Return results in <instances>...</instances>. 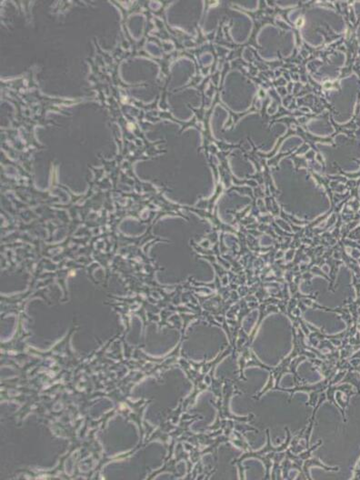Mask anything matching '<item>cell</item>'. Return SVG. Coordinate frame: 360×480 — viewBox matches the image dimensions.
I'll return each mask as SVG.
<instances>
[{
	"label": "cell",
	"instance_id": "cell-2",
	"mask_svg": "<svg viewBox=\"0 0 360 480\" xmlns=\"http://www.w3.org/2000/svg\"><path fill=\"white\" fill-rule=\"evenodd\" d=\"M314 466L323 468V469H325V470H327V471H339V468H337V467H336V468L327 467L326 465H324L320 460H318V459L310 457V459L305 460L304 463H303V472H304V474H305L306 478H308V479L311 478L310 476V467H314Z\"/></svg>",
	"mask_w": 360,
	"mask_h": 480
},
{
	"label": "cell",
	"instance_id": "cell-1",
	"mask_svg": "<svg viewBox=\"0 0 360 480\" xmlns=\"http://www.w3.org/2000/svg\"><path fill=\"white\" fill-rule=\"evenodd\" d=\"M286 431H287L286 442L280 445V446H278V447H274L272 443H271V439H270L269 430H267V444L262 449L259 451H252L251 449H249V451H247L245 454L241 456L239 460H234L232 463L237 464V466L239 467V469L242 470L243 469L242 463H243L244 460L246 459H258L260 461H262V463H263L265 468H266L265 478H268L269 474H270V468L273 466V460L275 459L276 453L281 452V451L287 450L289 444L291 443V440H292V436L290 434L288 427H286Z\"/></svg>",
	"mask_w": 360,
	"mask_h": 480
},
{
	"label": "cell",
	"instance_id": "cell-3",
	"mask_svg": "<svg viewBox=\"0 0 360 480\" xmlns=\"http://www.w3.org/2000/svg\"><path fill=\"white\" fill-rule=\"evenodd\" d=\"M353 479H360V459L358 460V462L356 463V468H355V470H354V476L352 477Z\"/></svg>",
	"mask_w": 360,
	"mask_h": 480
}]
</instances>
